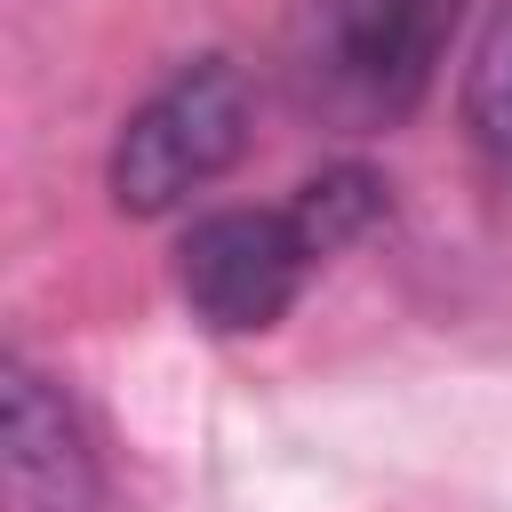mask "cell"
Returning a JSON list of instances; mask_svg holds the SVG:
<instances>
[{
  "label": "cell",
  "mask_w": 512,
  "mask_h": 512,
  "mask_svg": "<svg viewBox=\"0 0 512 512\" xmlns=\"http://www.w3.org/2000/svg\"><path fill=\"white\" fill-rule=\"evenodd\" d=\"M464 0H304L288 40V88L312 120L368 136L424 104Z\"/></svg>",
  "instance_id": "obj_1"
},
{
  "label": "cell",
  "mask_w": 512,
  "mask_h": 512,
  "mask_svg": "<svg viewBox=\"0 0 512 512\" xmlns=\"http://www.w3.org/2000/svg\"><path fill=\"white\" fill-rule=\"evenodd\" d=\"M248 136H256V96L232 56H200L184 72H168L112 136V160H104L112 208L120 216L184 208L200 184H216L248 152Z\"/></svg>",
  "instance_id": "obj_2"
},
{
  "label": "cell",
  "mask_w": 512,
  "mask_h": 512,
  "mask_svg": "<svg viewBox=\"0 0 512 512\" xmlns=\"http://www.w3.org/2000/svg\"><path fill=\"white\" fill-rule=\"evenodd\" d=\"M312 264H320V248L304 240V224L288 208H224L176 240V296L192 304L200 328L256 336V328L288 320Z\"/></svg>",
  "instance_id": "obj_3"
},
{
  "label": "cell",
  "mask_w": 512,
  "mask_h": 512,
  "mask_svg": "<svg viewBox=\"0 0 512 512\" xmlns=\"http://www.w3.org/2000/svg\"><path fill=\"white\" fill-rule=\"evenodd\" d=\"M0 464H8V496L24 512H96V496H104L96 448H88L72 400L24 360L0 368Z\"/></svg>",
  "instance_id": "obj_4"
},
{
  "label": "cell",
  "mask_w": 512,
  "mask_h": 512,
  "mask_svg": "<svg viewBox=\"0 0 512 512\" xmlns=\"http://www.w3.org/2000/svg\"><path fill=\"white\" fill-rule=\"evenodd\" d=\"M464 136L512 184V0H496L488 24H480V40H472V64H464Z\"/></svg>",
  "instance_id": "obj_5"
},
{
  "label": "cell",
  "mask_w": 512,
  "mask_h": 512,
  "mask_svg": "<svg viewBox=\"0 0 512 512\" xmlns=\"http://www.w3.org/2000/svg\"><path fill=\"white\" fill-rule=\"evenodd\" d=\"M288 216L304 224V240H312L320 256H336V248H352V240L384 216V176L360 168V160H336V168H320V176L296 184Z\"/></svg>",
  "instance_id": "obj_6"
}]
</instances>
